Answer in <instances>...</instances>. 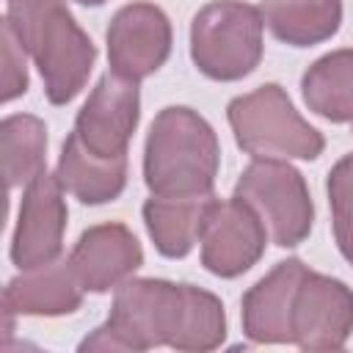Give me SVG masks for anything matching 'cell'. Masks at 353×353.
Returning a JSON list of instances; mask_svg holds the SVG:
<instances>
[{
    "label": "cell",
    "instance_id": "3",
    "mask_svg": "<svg viewBox=\"0 0 353 353\" xmlns=\"http://www.w3.org/2000/svg\"><path fill=\"white\" fill-rule=\"evenodd\" d=\"M218 165V135L204 116L185 105L154 116L143 146V182L154 196L212 193Z\"/></svg>",
    "mask_w": 353,
    "mask_h": 353
},
{
    "label": "cell",
    "instance_id": "9",
    "mask_svg": "<svg viewBox=\"0 0 353 353\" xmlns=\"http://www.w3.org/2000/svg\"><path fill=\"white\" fill-rule=\"evenodd\" d=\"M66 218L69 210L63 201V185L44 168L25 185L19 221L11 237V262L19 270H30L61 259Z\"/></svg>",
    "mask_w": 353,
    "mask_h": 353
},
{
    "label": "cell",
    "instance_id": "11",
    "mask_svg": "<svg viewBox=\"0 0 353 353\" xmlns=\"http://www.w3.org/2000/svg\"><path fill=\"white\" fill-rule=\"evenodd\" d=\"M353 331V290L309 270L292 306V342L301 350H339Z\"/></svg>",
    "mask_w": 353,
    "mask_h": 353
},
{
    "label": "cell",
    "instance_id": "7",
    "mask_svg": "<svg viewBox=\"0 0 353 353\" xmlns=\"http://www.w3.org/2000/svg\"><path fill=\"white\" fill-rule=\"evenodd\" d=\"M105 39L110 72L138 83L168 61L174 36L171 22L160 6L135 0L113 14Z\"/></svg>",
    "mask_w": 353,
    "mask_h": 353
},
{
    "label": "cell",
    "instance_id": "15",
    "mask_svg": "<svg viewBox=\"0 0 353 353\" xmlns=\"http://www.w3.org/2000/svg\"><path fill=\"white\" fill-rule=\"evenodd\" d=\"M215 193L199 196H154L143 204V223L154 248L168 259H182L201 240L207 218L215 207Z\"/></svg>",
    "mask_w": 353,
    "mask_h": 353
},
{
    "label": "cell",
    "instance_id": "5",
    "mask_svg": "<svg viewBox=\"0 0 353 353\" xmlns=\"http://www.w3.org/2000/svg\"><path fill=\"white\" fill-rule=\"evenodd\" d=\"M262 11L243 0H212L190 22V58L196 69L221 83L248 77L262 61Z\"/></svg>",
    "mask_w": 353,
    "mask_h": 353
},
{
    "label": "cell",
    "instance_id": "17",
    "mask_svg": "<svg viewBox=\"0 0 353 353\" xmlns=\"http://www.w3.org/2000/svg\"><path fill=\"white\" fill-rule=\"evenodd\" d=\"M262 19L290 47H312L331 39L342 25V0H262Z\"/></svg>",
    "mask_w": 353,
    "mask_h": 353
},
{
    "label": "cell",
    "instance_id": "21",
    "mask_svg": "<svg viewBox=\"0 0 353 353\" xmlns=\"http://www.w3.org/2000/svg\"><path fill=\"white\" fill-rule=\"evenodd\" d=\"M0 39H3V102L17 99L19 94L28 91V69H25V47L17 39L14 28L3 17L0 25Z\"/></svg>",
    "mask_w": 353,
    "mask_h": 353
},
{
    "label": "cell",
    "instance_id": "6",
    "mask_svg": "<svg viewBox=\"0 0 353 353\" xmlns=\"http://www.w3.org/2000/svg\"><path fill=\"white\" fill-rule=\"evenodd\" d=\"M234 196L256 210L268 237L281 248L301 245L314 223V201L298 168L287 160H254L237 179Z\"/></svg>",
    "mask_w": 353,
    "mask_h": 353
},
{
    "label": "cell",
    "instance_id": "14",
    "mask_svg": "<svg viewBox=\"0 0 353 353\" xmlns=\"http://www.w3.org/2000/svg\"><path fill=\"white\" fill-rule=\"evenodd\" d=\"M83 287L69 265V259H55L14 276L3 290V312L11 314H36L58 317L72 314L83 303Z\"/></svg>",
    "mask_w": 353,
    "mask_h": 353
},
{
    "label": "cell",
    "instance_id": "12",
    "mask_svg": "<svg viewBox=\"0 0 353 353\" xmlns=\"http://www.w3.org/2000/svg\"><path fill=\"white\" fill-rule=\"evenodd\" d=\"M69 265L85 292H108L143 265V248L124 223H97L77 237Z\"/></svg>",
    "mask_w": 353,
    "mask_h": 353
},
{
    "label": "cell",
    "instance_id": "10",
    "mask_svg": "<svg viewBox=\"0 0 353 353\" xmlns=\"http://www.w3.org/2000/svg\"><path fill=\"white\" fill-rule=\"evenodd\" d=\"M201 265L221 279H234L251 270L265 254L268 229L256 210L240 196L215 201L201 232Z\"/></svg>",
    "mask_w": 353,
    "mask_h": 353
},
{
    "label": "cell",
    "instance_id": "20",
    "mask_svg": "<svg viewBox=\"0 0 353 353\" xmlns=\"http://www.w3.org/2000/svg\"><path fill=\"white\" fill-rule=\"evenodd\" d=\"M328 201L334 237L342 256L353 265V152L345 154L328 174Z\"/></svg>",
    "mask_w": 353,
    "mask_h": 353
},
{
    "label": "cell",
    "instance_id": "18",
    "mask_svg": "<svg viewBox=\"0 0 353 353\" xmlns=\"http://www.w3.org/2000/svg\"><path fill=\"white\" fill-rule=\"evenodd\" d=\"M301 91L312 113L334 124H353V50L342 47L317 58L303 72Z\"/></svg>",
    "mask_w": 353,
    "mask_h": 353
},
{
    "label": "cell",
    "instance_id": "4",
    "mask_svg": "<svg viewBox=\"0 0 353 353\" xmlns=\"http://www.w3.org/2000/svg\"><path fill=\"white\" fill-rule=\"evenodd\" d=\"M237 146L254 160H317L325 138L292 105L279 83H265L226 108Z\"/></svg>",
    "mask_w": 353,
    "mask_h": 353
},
{
    "label": "cell",
    "instance_id": "16",
    "mask_svg": "<svg viewBox=\"0 0 353 353\" xmlns=\"http://www.w3.org/2000/svg\"><path fill=\"white\" fill-rule=\"evenodd\" d=\"M58 182L83 204H108L121 196L127 185V154L121 157H97L91 154L77 135L72 132L63 141L58 168Z\"/></svg>",
    "mask_w": 353,
    "mask_h": 353
},
{
    "label": "cell",
    "instance_id": "1",
    "mask_svg": "<svg viewBox=\"0 0 353 353\" xmlns=\"http://www.w3.org/2000/svg\"><path fill=\"white\" fill-rule=\"evenodd\" d=\"M226 339V312L218 295L163 279H127L116 287L108 320L80 342V350H149L168 345L185 353L215 350Z\"/></svg>",
    "mask_w": 353,
    "mask_h": 353
},
{
    "label": "cell",
    "instance_id": "19",
    "mask_svg": "<svg viewBox=\"0 0 353 353\" xmlns=\"http://www.w3.org/2000/svg\"><path fill=\"white\" fill-rule=\"evenodd\" d=\"M0 154L8 190L28 185L36 174L47 168V124L30 113L6 116L0 124Z\"/></svg>",
    "mask_w": 353,
    "mask_h": 353
},
{
    "label": "cell",
    "instance_id": "13",
    "mask_svg": "<svg viewBox=\"0 0 353 353\" xmlns=\"http://www.w3.org/2000/svg\"><path fill=\"white\" fill-rule=\"evenodd\" d=\"M309 268L301 259H281L243 295V331L259 345L292 342V306Z\"/></svg>",
    "mask_w": 353,
    "mask_h": 353
},
{
    "label": "cell",
    "instance_id": "8",
    "mask_svg": "<svg viewBox=\"0 0 353 353\" xmlns=\"http://www.w3.org/2000/svg\"><path fill=\"white\" fill-rule=\"evenodd\" d=\"M141 119V94L138 83L108 72L91 88L88 99L77 110L74 135L97 157H121L127 154L130 138Z\"/></svg>",
    "mask_w": 353,
    "mask_h": 353
},
{
    "label": "cell",
    "instance_id": "2",
    "mask_svg": "<svg viewBox=\"0 0 353 353\" xmlns=\"http://www.w3.org/2000/svg\"><path fill=\"white\" fill-rule=\"evenodd\" d=\"M6 19L33 58L52 105L72 102L88 83L97 47L63 0H6Z\"/></svg>",
    "mask_w": 353,
    "mask_h": 353
},
{
    "label": "cell",
    "instance_id": "22",
    "mask_svg": "<svg viewBox=\"0 0 353 353\" xmlns=\"http://www.w3.org/2000/svg\"><path fill=\"white\" fill-rule=\"evenodd\" d=\"M74 3H80V6H105L108 0H74Z\"/></svg>",
    "mask_w": 353,
    "mask_h": 353
}]
</instances>
